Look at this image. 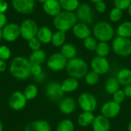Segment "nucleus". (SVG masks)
I'll return each mask as SVG.
<instances>
[{
    "label": "nucleus",
    "mask_w": 131,
    "mask_h": 131,
    "mask_svg": "<svg viewBox=\"0 0 131 131\" xmlns=\"http://www.w3.org/2000/svg\"><path fill=\"white\" fill-rule=\"evenodd\" d=\"M31 64L28 59L22 56H18L11 61L9 72L18 80H26L31 75Z\"/></svg>",
    "instance_id": "nucleus-1"
},
{
    "label": "nucleus",
    "mask_w": 131,
    "mask_h": 131,
    "mask_svg": "<svg viewBox=\"0 0 131 131\" xmlns=\"http://www.w3.org/2000/svg\"><path fill=\"white\" fill-rule=\"evenodd\" d=\"M78 18L74 12L62 11L54 18V25L58 31L64 32L73 28L77 24Z\"/></svg>",
    "instance_id": "nucleus-2"
},
{
    "label": "nucleus",
    "mask_w": 131,
    "mask_h": 131,
    "mask_svg": "<svg viewBox=\"0 0 131 131\" xmlns=\"http://www.w3.org/2000/svg\"><path fill=\"white\" fill-rule=\"evenodd\" d=\"M66 70L70 77L80 79L85 77L88 72V65L84 59L75 57L68 61Z\"/></svg>",
    "instance_id": "nucleus-3"
},
{
    "label": "nucleus",
    "mask_w": 131,
    "mask_h": 131,
    "mask_svg": "<svg viewBox=\"0 0 131 131\" xmlns=\"http://www.w3.org/2000/svg\"><path fill=\"white\" fill-rule=\"evenodd\" d=\"M92 33L96 39L100 41L107 42L114 38V30L111 24L107 21H101L94 25Z\"/></svg>",
    "instance_id": "nucleus-4"
},
{
    "label": "nucleus",
    "mask_w": 131,
    "mask_h": 131,
    "mask_svg": "<svg viewBox=\"0 0 131 131\" xmlns=\"http://www.w3.org/2000/svg\"><path fill=\"white\" fill-rule=\"evenodd\" d=\"M112 48L116 54L128 57L131 55V39L117 36L113 41Z\"/></svg>",
    "instance_id": "nucleus-5"
},
{
    "label": "nucleus",
    "mask_w": 131,
    "mask_h": 131,
    "mask_svg": "<svg viewBox=\"0 0 131 131\" xmlns=\"http://www.w3.org/2000/svg\"><path fill=\"white\" fill-rule=\"evenodd\" d=\"M78 104L84 112H94L97 109V101L92 94L84 92L78 97Z\"/></svg>",
    "instance_id": "nucleus-6"
},
{
    "label": "nucleus",
    "mask_w": 131,
    "mask_h": 131,
    "mask_svg": "<svg viewBox=\"0 0 131 131\" xmlns=\"http://www.w3.org/2000/svg\"><path fill=\"white\" fill-rule=\"evenodd\" d=\"M20 26V35L26 41L36 37L38 27L36 22L32 19L24 20Z\"/></svg>",
    "instance_id": "nucleus-7"
},
{
    "label": "nucleus",
    "mask_w": 131,
    "mask_h": 131,
    "mask_svg": "<svg viewBox=\"0 0 131 131\" xmlns=\"http://www.w3.org/2000/svg\"><path fill=\"white\" fill-rule=\"evenodd\" d=\"M68 64V60L61 52L52 54L47 61V66L53 71H61L64 70Z\"/></svg>",
    "instance_id": "nucleus-8"
},
{
    "label": "nucleus",
    "mask_w": 131,
    "mask_h": 131,
    "mask_svg": "<svg viewBox=\"0 0 131 131\" xmlns=\"http://www.w3.org/2000/svg\"><path fill=\"white\" fill-rule=\"evenodd\" d=\"M77 18L81 22L91 25L94 21V12L91 6L88 3L80 4L76 10Z\"/></svg>",
    "instance_id": "nucleus-9"
},
{
    "label": "nucleus",
    "mask_w": 131,
    "mask_h": 131,
    "mask_svg": "<svg viewBox=\"0 0 131 131\" xmlns=\"http://www.w3.org/2000/svg\"><path fill=\"white\" fill-rule=\"evenodd\" d=\"M64 91L61 89V84L57 81L48 83L45 88V94L49 100L52 101H61L64 96Z\"/></svg>",
    "instance_id": "nucleus-10"
},
{
    "label": "nucleus",
    "mask_w": 131,
    "mask_h": 131,
    "mask_svg": "<svg viewBox=\"0 0 131 131\" xmlns=\"http://www.w3.org/2000/svg\"><path fill=\"white\" fill-rule=\"evenodd\" d=\"M28 100L26 99L25 94L23 92L17 91L13 92L9 98H8V106L11 109L14 110V111H21L22 110L26 104H27Z\"/></svg>",
    "instance_id": "nucleus-11"
},
{
    "label": "nucleus",
    "mask_w": 131,
    "mask_h": 131,
    "mask_svg": "<svg viewBox=\"0 0 131 131\" xmlns=\"http://www.w3.org/2000/svg\"><path fill=\"white\" fill-rule=\"evenodd\" d=\"M91 67L93 71L99 75L107 74L110 70V63L106 58L96 56L91 61Z\"/></svg>",
    "instance_id": "nucleus-12"
},
{
    "label": "nucleus",
    "mask_w": 131,
    "mask_h": 131,
    "mask_svg": "<svg viewBox=\"0 0 131 131\" xmlns=\"http://www.w3.org/2000/svg\"><path fill=\"white\" fill-rule=\"evenodd\" d=\"M2 38L8 42H12L20 36V26L16 23H9L2 29Z\"/></svg>",
    "instance_id": "nucleus-13"
},
{
    "label": "nucleus",
    "mask_w": 131,
    "mask_h": 131,
    "mask_svg": "<svg viewBox=\"0 0 131 131\" xmlns=\"http://www.w3.org/2000/svg\"><path fill=\"white\" fill-rule=\"evenodd\" d=\"M14 9L23 15L30 14L35 8V0H12Z\"/></svg>",
    "instance_id": "nucleus-14"
},
{
    "label": "nucleus",
    "mask_w": 131,
    "mask_h": 131,
    "mask_svg": "<svg viewBox=\"0 0 131 131\" xmlns=\"http://www.w3.org/2000/svg\"><path fill=\"white\" fill-rule=\"evenodd\" d=\"M121 104L114 102V101H111L104 103L101 109V114L106 117L108 119L116 117L121 112Z\"/></svg>",
    "instance_id": "nucleus-15"
},
{
    "label": "nucleus",
    "mask_w": 131,
    "mask_h": 131,
    "mask_svg": "<svg viewBox=\"0 0 131 131\" xmlns=\"http://www.w3.org/2000/svg\"><path fill=\"white\" fill-rule=\"evenodd\" d=\"M91 126L94 131H109L111 129V121L110 119L101 114L94 117Z\"/></svg>",
    "instance_id": "nucleus-16"
},
{
    "label": "nucleus",
    "mask_w": 131,
    "mask_h": 131,
    "mask_svg": "<svg viewBox=\"0 0 131 131\" xmlns=\"http://www.w3.org/2000/svg\"><path fill=\"white\" fill-rule=\"evenodd\" d=\"M77 104L75 100L73 97H68L63 98L59 103V110L60 111L66 115L71 114L76 110Z\"/></svg>",
    "instance_id": "nucleus-17"
},
{
    "label": "nucleus",
    "mask_w": 131,
    "mask_h": 131,
    "mask_svg": "<svg viewBox=\"0 0 131 131\" xmlns=\"http://www.w3.org/2000/svg\"><path fill=\"white\" fill-rule=\"evenodd\" d=\"M73 34L74 36L79 39H85L88 37L91 36V30L88 25L83 23V22H79L77 23L72 28Z\"/></svg>",
    "instance_id": "nucleus-18"
},
{
    "label": "nucleus",
    "mask_w": 131,
    "mask_h": 131,
    "mask_svg": "<svg viewBox=\"0 0 131 131\" xmlns=\"http://www.w3.org/2000/svg\"><path fill=\"white\" fill-rule=\"evenodd\" d=\"M43 9L47 15L53 17H55L61 12V7L58 0H47L43 4Z\"/></svg>",
    "instance_id": "nucleus-19"
},
{
    "label": "nucleus",
    "mask_w": 131,
    "mask_h": 131,
    "mask_svg": "<svg viewBox=\"0 0 131 131\" xmlns=\"http://www.w3.org/2000/svg\"><path fill=\"white\" fill-rule=\"evenodd\" d=\"M51 126L47 121L45 120H36L28 124L25 131H51Z\"/></svg>",
    "instance_id": "nucleus-20"
},
{
    "label": "nucleus",
    "mask_w": 131,
    "mask_h": 131,
    "mask_svg": "<svg viewBox=\"0 0 131 131\" xmlns=\"http://www.w3.org/2000/svg\"><path fill=\"white\" fill-rule=\"evenodd\" d=\"M52 35H53V33L51 30L46 26H43V27L38 28L36 38L41 41V43L48 44L51 42Z\"/></svg>",
    "instance_id": "nucleus-21"
},
{
    "label": "nucleus",
    "mask_w": 131,
    "mask_h": 131,
    "mask_svg": "<svg viewBox=\"0 0 131 131\" xmlns=\"http://www.w3.org/2000/svg\"><path fill=\"white\" fill-rule=\"evenodd\" d=\"M61 86L64 93H71L78 89L79 83L76 78L70 77L64 80L61 84Z\"/></svg>",
    "instance_id": "nucleus-22"
},
{
    "label": "nucleus",
    "mask_w": 131,
    "mask_h": 131,
    "mask_svg": "<svg viewBox=\"0 0 131 131\" xmlns=\"http://www.w3.org/2000/svg\"><path fill=\"white\" fill-rule=\"evenodd\" d=\"M61 53L67 60H71L76 57L77 48L71 43H64L61 48Z\"/></svg>",
    "instance_id": "nucleus-23"
},
{
    "label": "nucleus",
    "mask_w": 131,
    "mask_h": 131,
    "mask_svg": "<svg viewBox=\"0 0 131 131\" xmlns=\"http://www.w3.org/2000/svg\"><path fill=\"white\" fill-rule=\"evenodd\" d=\"M94 114L93 112H83L79 114L78 117V124L82 127H87L92 124L94 120Z\"/></svg>",
    "instance_id": "nucleus-24"
},
{
    "label": "nucleus",
    "mask_w": 131,
    "mask_h": 131,
    "mask_svg": "<svg viewBox=\"0 0 131 131\" xmlns=\"http://www.w3.org/2000/svg\"><path fill=\"white\" fill-rule=\"evenodd\" d=\"M117 79L121 85L126 86L131 84V70L129 68H123L119 71Z\"/></svg>",
    "instance_id": "nucleus-25"
},
{
    "label": "nucleus",
    "mask_w": 131,
    "mask_h": 131,
    "mask_svg": "<svg viewBox=\"0 0 131 131\" xmlns=\"http://www.w3.org/2000/svg\"><path fill=\"white\" fill-rule=\"evenodd\" d=\"M46 58V54L45 52L39 49L38 51H33L29 57V61L31 64H39L41 65Z\"/></svg>",
    "instance_id": "nucleus-26"
},
{
    "label": "nucleus",
    "mask_w": 131,
    "mask_h": 131,
    "mask_svg": "<svg viewBox=\"0 0 131 131\" xmlns=\"http://www.w3.org/2000/svg\"><path fill=\"white\" fill-rule=\"evenodd\" d=\"M117 34L120 37L130 38H131V21H126L122 22L117 29Z\"/></svg>",
    "instance_id": "nucleus-27"
},
{
    "label": "nucleus",
    "mask_w": 131,
    "mask_h": 131,
    "mask_svg": "<svg viewBox=\"0 0 131 131\" xmlns=\"http://www.w3.org/2000/svg\"><path fill=\"white\" fill-rule=\"evenodd\" d=\"M120 84L117 79V78H109L104 84V88L107 93L110 94H114L116 91H117L120 88Z\"/></svg>",
    "instance_id": "nucleus-28"
},
{
    "label": "nucleus",
    "mask_w": 131,
    "mask_h": 131,
    "mask_svg": "<svg viewBox=\"0 0 131 131\" xmlns=\"http://www.w3.org/2000/svg\"><path fill=\"white\" fill-rule=\"evenodd\" d=\"M61 7L64 11L74 12L76 11L80 5L79 0H58Z\"/></svg>",
    "instance_id": "nucleus-29"
},
{
    "label": "nucleus",
    "mask_w": 131,
    "mask_h": 131,
    "mask_svg": "<svg viewBox=\"0 0 131 131\" xmlns=\"http://www.w3.org/2000/svg\"><path fill=\"white\" fill-rule=\"evenodd\" d=\"M66 40V35L65 32L61 31H57L56 32L53 33L52 38H51V44L54 47H61Z\"/></svg>",
    "instance_id": "nucleus-30"
},
{
    "label": "nucleus",
    "mask_w": 131,
    "mask_h": 131,
    "mask_svg": "<svg viewBox=\"0 0 131 131\" xmlns=\"http://www.w3.org/2000/svg\"><path fill=\"white\" fill-rule=\"evenodd\" d=\"M110 46L107 42L104 41H100L97 44V46L96 48L95 52L97 54V56L99 57H103V58H106L109 53H110Z\"/></svg>",
    "instance_id": "nucleus-31"
},
{
    "label": "nucleus",
    "mask_w": 131,
    "mask_h": 131,
    "mask_svg": "<svg viewBox=\"0 0 131 131\" xmlns=\"http://www.w3.org/2000/svg\"><path fill=\"white\" fill-rule=\"evenodd\" d=\"M38 88L34 84H30L27 85L24 90V94L28 101H31L35 99L38 95Z\"/></svg>",
    "instance_id": "nucleus-32"
},
{
    "label": "nucleus",
    "mask_w": 131,
    "mask_h": 131,
    "mask_svg": "<svg viewBox=\"0 0 131 131\" xmlns=\"http://www.w3.org/2000/svg\"><path fill=\"white\" fill-rule=\"evenodd\" d=\"M56 131H74V124L71 120L64 119L58 124Z\"/></svg>",
    "instance_id": "nucleus-33"
},
{
    "label": "nucleus",
    "mask_w": 131,
    "mask_h": 131,
    "mask_svg": "<svg viewBox=\"0 0 131 131\" xmlns=\"http://www.w3.org/2000/svg\"><path fill=\"white\" fill-rule=\"evenodd\" d=\"M84 79H85V82L87 84L90 86H93L98 83L100 80V75L97 74L96 72L91 71L87 73V74L84 77Z\"/></svg>",
    "instance_id": "nucleus-34"
},
{
    "label": "nucleus",
    "mask_w": 131,
    "mask_h": 131,
    "mask_svg": "<svg viewBox=\"0 0 131 131\" xmlns=\"http://www.w3.org/2000/svg\"><path fill=\"white\" fill-rule=\"evenodd\" d=\"M97 44H98V42H97V39L92 36H89L84 40V45L85 48L91 51H94L96 50Z\"/></svg>",
    "instance_id": "nucleus-35"
},
{
    "label": "nucleus",
    "mask_w": 131,
    "mask_h": 131,
    "mask_svg": "<svg viewBox=\"0 0 131 131\" xmlns=\"http://www.w3.org/2000/svg\"><path fill=\"white\" fill-rule=\"evenodd\" d=\"M123 15H124L123 11L121 9L115 7V8H112L111 11L110 12L109 18L113 22H117L121 20V18H123Z\"/></svg>",
    "instance_id": "nucleus-36"
},
{
    "label": "nucleus",
    "mask_w": 131,
    "mask_h": 131,
    "mask_svg": "<svg viewBox=\"0 0 131 131\" xmlns=\"http://www.w3.org/2000/svg\"><path fill=\"white\" fill-rule=\"evenodd\" d=\"M114 4L116 8H118L123 11L128 9L131 4V0H114Z\"/></svg>",
    "instance_id": "nucleus-37"
},
{
    "label": "nucleus",
    "mask_w": 131,
    "mask_h": 131,
    "mask_svg": "<svg viewBox=\"0 0 131 131\" xmlns=\"http://www.w3.org/2000/svg\"><path fill=\"white\" fill-rule=\"evenodd\" d=\"M28 47L30 48V49L32 50L33 51L41 49V41L36 37L28 41Z\"/></svg>",
    "instance_id": "nucleus-38"
},
{
    "label": "nucleus",
    "mask_w": 131,
    "mask_h": 131,
    "mask_svg": "<svg viewBox=\"0 0 131 131\" xmlns=\"http://www.w3.org/2000/svg\"><path fill=\"white\" fill-rule=\"evenodd\" d=\"M11 57V50L5 45L0 46V59L6 61Z\"/></svg>",
    "instance_id": "nucleus-39"
},
{
    "label": "nucleus",
    "mask_w": 131,
    "mask_h": 131,
    "mask_svg": "<svg viewBox=\"0 0 131 131\" xmlns=\"http://www.w3.org/2000/svg\"><path fill=\"white\" fill-rule=\"evenodd\" d=\"M125 94L123 90L119 89L117 91H116L114 94H113V101L119 104H121V103H123L125 100Z\"/></svg>",
    "instance_id": "nucleus-40"
},
{
    "label": "nucleus",
    "mask_w": 131,
    "mask_h": 131,
    "mask_svg": "<svg viewBox=\"0 0 131 131\" xmlns=\"http://www.w3.org/2000/svg\"><path fill=\"white\" fill-rule=\"evenodd\" d=\"M94 8H95V10L98 13H104L106 9H107V5L104 1H102V2H99L95 3Z\"/></svg>",
    "instance_id": "nucleus-41"
},
{
    "label": "nucleus",
    "mask_w": 131,
    "mask_h": 131,
    "mask_svg": "<svg viewBox=\"0 0 131 131\" xmlns=\"http://www.w3.org/2000/svg\"><path fill=\"white\" fill-rule=\"evenodd\" d=\"M43 72L41 65L39 64H31V75H33V77L38 76L40 74H41Z\"/></svg>",
    "instance_id": "nucleus-42"
},
{
    "label": "nucleus",
    "mask_w": 131,
    "mask_h": 131,
    "mask_svg": "<svg viewBox=\"0 0 131 131\" xmlns=\"http://www.w3.org/2000/svg\"><path fill=\"white\" fill-rule=\"evenodd\" d=\"M7 18L5 13L0 12V29H2L7 24Z\"/></svg>",
    "instance_id": "nucleus-43"
},
{
    "label": "nucleus",
    "mask_w": 131,
    "mask_h": 131,
    "mask_svg": "<svg viewBox=\"0 0 131 131\" xmlns=\"http://www.w3.org/2000/svg\"><path fill=\"white\" fill-rule=\"evenodd\" d=\"M8 3L6 1H1L0 0V12L5 13L8 9Z\"/></svg>",
    "instance_id": "nucleus-44"
},
{
    "label": "nucleus",
    "mask_w": 131,
    "mask_h": 131,
    "mask_svg": "<svg viewBox=\"0 0 131 131\" xmlns=\"http://www.w3.org/2000/svg\"><path fill=\"white\" fill-rule=\"evenodd\" d=\"M124 92L125 94V96L127 97H131V84H128V85H126L124 86Z\"/></svg>",
    "instance_id": "nucleus-45"
},
{
    "label": "nucleus",
    "mask_w": 131,
    "mask_h": 131,
    "mask_svg": "<svg viewBox=\"0 0 131 131\" xmlns=\"http://www.w3.org/2000/svg\"><path fill=\"white\" fill-rule=\"evenodd\" d=\"M45 78H46V74H45V73L43 71V72H42L41 74H40L39 75L34 77V80L40 83V82H42L43 81H45Z\"/></svg>",
    "instance_id": "nucleus-46"
},
{
    "label": "nucleus",
    "mask_w": 131,
    "mask_h": 131,
    "mask_svg": "<svg viewBox=\"0 0 131 131\" xmlns=\"http://www.w3.org/2000/svg\"><path fill=\"white\" fill-rule=\"evenodd\" d=\"M7 68V64L5 61L0 59V72H4L6 70Z\"/></svg>",
    "instance_id": "nucleus-47"
},
{
    "label": "nucleus",
    "mask_w": 131,
    "mask_h": 131,
    "mask_svg": "<svg viewBox=\"0 0 131 131\" xmlns=\"http://www.w3.org/2000/svg\"><path fill=\"white\" fill-rule=\"evenodd\" d=\"M91 2H93V3H97V2H102V1H104V0H90Z\"/></svg>",
    "instance_id": "nucleus-48"
},
{
    "label": "nucleus",
    "mask_w": 131,
    "mask_h": 131,
    "mask_svg": "<svg viewBox=\"0 0 131 131\" xmlns=\"http://www.w3.org/2000/svg\"><path fill=\"white\" fill-rule=\"evenodd\" d=\"M0 131H3V124L1 121H0Z\"/></svg>",
    "instance_id": "nucleus-49"
},
{
    "label": "nucleus",
    "mask_w": 131,
    "mask_h": 131,
    "mask_svg": "<svg viewBox=\"0 0 131 131\" xmlns=\"http://www.w3.org/2000/svg\"><path fill=\"white\" fill-rule=\"evenodd\" d=\"M128 13H129V15L131 16V4L129 6V8H128Z\"/></svg>",
    "instance_id": "nucleus-50"
},
{
    "label": "nucleus",
    "mask_w": 131,
    "mask_h": 131,
    "mask_svg": "<svg viewBox=\"0 0 131 131\" xmlns=\"http://www.w3.org/2000/svg\"><path fill=\"white\" fill-rule=\"evenodd\" d=\"M127 129H128V131H131V121L130 122L129 125H128V127H127Z\"/></svg>",
    "instance_id": "nucleus-51"
},
{
    "label": "nucleus",
    "mask_w": 131,
    "mask_h": 131,
    "mask_svg": "<svg viewBox=\"0 0 131 131\" xmlns=\"http://www.w3.org/2000/svg\"><path fill=\"white\" fill-rule=\"evenodd\" d=\"M2 38V29H0V41Z\"/></svg>",
    "instance_id": "nucleus-52"
},
{
    "label": "nucleus",
    "mask_w": 131,
    "mask_h": 131,
    "mask_svg": "<svg viewBox=\"0 0 131 131\" xmlns=\"http://www.w3.org/2000/svg\"><path fill=\"white\" fill-rule=\"evenodd\" d=\"M46 1H47V0H38V2H41V3H43V4H44Z\"/></svg>",
    "instance_id": "nucleus-53"
},
{
    "label": "nucleus",
    "mask_w": 131,
    "mask_h": 131,
    "mask_svg": "<svg viewBox=\"0 0 131 131\" xmlns=\"http://www.w3.org/2000/svg\"><path fill=\"white\" fill-rule=\"evenodd\" d=\"M1 1H6V0H1Z\"/></svg>",
    "instance_id": "nucleus-54"
}]
</instances>
